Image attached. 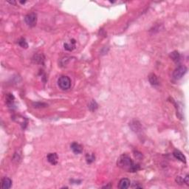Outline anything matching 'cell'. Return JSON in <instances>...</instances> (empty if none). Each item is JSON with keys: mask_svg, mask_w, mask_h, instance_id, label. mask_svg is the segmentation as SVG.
<instances>
[{"mask_svg": "<svg viewBox=\"0 0 189 189\" xmlns=\"http://www.w3.org/2000/svg\"><path fill=\"white\" fill-rule=\"evenodd\" d=\"M117 164L118 167L129 172H136L140 169L139 165L134 164L130 157L126 154H123L119 157Z\"/></svg>", "mask_w": 189, "mask_h": 189, "instance_id": "obj_1", "label": "cell"}, {"mask_svg": "<svg viewBox=\"0 0 189 189\" xmlns=\"http://www.w3.org/2000/svg\"><path fill=\"white\" fill-rule=\"evenodd\" d=\"M71 79L68 76L62 75L58 80V85L62 90H68L71 87Z\"/></svg>", "mask_w": 189, "mask_h": 189, "instance_id": "obj_2", "label": "cell"}, {"mask_svg": "<svg viewBox=\"0 0 189 189\" xmlns=\"http://www.w3.org/2000/svg\"><path fill=\"white\" fill-rule=\"evenodd\" d=\"M25 21L29 27H33L36 26L37 23V15L35 13H28L27 15L25 16Z\"/></svg>", "mask_w": 189, "mask_h": 189, "instance_id": "obj_3", "label": "cell"}, {"mask_svg": "<svg viewBox=\"0 0 189 189\" xmlns=\"http://www.w3.org/2000/svg\"><path fill=\"white\" fill-rule=\"evenodd\" d=\"M187 67L186 66H179L173 73V78L175 80L180 79L187 73Z\"/></svg>", "mask_w": 189, "mask_h": 189, "instance_id": "obj_4", "label": "cell"}, {"mask_svg": "<svg viewBox=\"0 0 189 189\" xmlns=\"http://www.w3.org/2000/svg\"><path fill=\"white\" fill-rule=\"evenodd\" d=\"M70 148H71L73 153H75V154H81L82 151H83V146L81 144H79V143H76V142H74V143H72Z\"/></svg>", "mask_w": 189, "mask_h": 189, "instance_id": "obj_5", "label": "cell"}, {"mask_svg": "<svg viewBox=\"0 0 189 189\" xmlns=\"http://www.w3.org/2000/svg\"><path fill=\"white\" fill-rule=\"evenodd\" d=\"M47 161L50 164L55 166L58 163V157L56 153H50V154H47Z\"/></svg>", "mask_w": 189, "mask_h": 189, "instance_id": "obj_6", "label": "cell"}, {"mask_svg": "<svg viewBox=\"0 0 189 189\" xmlns=\"http://www.w3.org/2000/svg\"><path fill=\"white\" fill-rule=\"evenodd\" d=\"M130 180L127 178H123L120 180L118 187L121 189H126L130 186Z\"/></svg>", "mask_w": 189, "mask_h": 189, "instance_id": "obj_7", "label": "cell"}, {"mask_svg": "<svg viewBox=\"0 0 189 189\" xmlns=\"http://www.w3.org/2000/svg\"><path fill=\"white\" fill-rule=\"evenodd\" d=\"M173 155L174 156V158H177V160H179V161L183 162V163H186V158L185 157L184 154L181 152L179 150H174V152H173Z\"/></svg>", "mask_w": 189, "mask_h": 189, "instance_id": "obj_8", "label": "cell"}, {"mask_svg": "<svg viewBox=\"0 0 189 189\" xmlns=\"http://www.w3.org/2000/svg\"><path fill=\"white\" fill-rule=\"evenodd\" d=\"M149 81L152 86H156L159 85V80H158V76L154 73H151L149 75Z\"/></svg>", "mask_w": 189, "mask_h": 189, "instance_id": "obj_9", "label": "cell"}, {"mask_svg": "<svg viewBox=\"0 0 189 189\" xmlns=\"http://www.w3.org/2000/svg\"><path fill=\"white\" fill-rule=\"evenodd\" d=\"M12 186V180L8 177H5L2 179V188L3 189H9Z\"/></svg>", "mask_w": 189, "mask_h": 189, "instance_id": "obj_10", "label": "cell"}, {"mask_svg": "<svg viewBox=\"0 0 189 189\" xmlns=\"http://www.w3.org/2000/svg\"><path fill=\"white\" fill-rule=\"evenodd\" d=\"M85 158H86V163L88 164H91L95 160V156H94V154L93 153H87L86 154V156H85Z\"/></svg>", "mask_w": 189, "mask_h": 189, "instance_id": "obj_11", "label": "cell"}, {"mask_svg": "<svg viewBox=\"0 0 189 189\" xmlns=\"http://www.w3.org/2000/svg\"><path fill=\"white\" fill-rule=\"evenodd\" d=\"M73 42H71L70 41V43H65L64 45V49L66 50H68V51H72V50H73V49L75 48V40L73 39L72 40Z\"/></svg>", "mask_w": 189, "mask_h": 189, "instance_id": "obj_12", "label": "cell"}, {"mask_svg": "<svg viewBox=\"0 0 189 189\" xmlns=\"http://www.w3.org/2000/svg\"><path fill=\"white\" fill-rule=\"evenodd\" d=\"M170 57L171 58V59L175 62H179V59H180V55H179V53H178L177 51H174L171 53V55H170Z\"/></svg>", "mask_w": 189, "mask_h": 189, "instance_id": "obj_13", "label": "cell"}, {"mask_svg": "<svg viewBox=\"0 0 189 189\" xmlns=\"http://www.w3.org/2000/svg\"><path fill=\"white\" fill-rule=\"evenodd\" d=\"M98 104H97V103L95 102L94 101H92L90 103V104H89V109H90V111L93 112V111H95V110L98 109Z\"/></svg>", "mask_w": 189, "mask_h": 189, "instance_id": "obj_14", "label": "cell"}, {"mask_svg": "<svg viewBox=\"0 0 189 189\" xmlns=\"http://www.w3.org/2000/svg\"><path fill=\"white\" fill-rule=\"evenodd\" d=\"M18 45L22 47H23V48H27V47H28V45L27 43L26 40L24 38H20L19 41H18Z\"/></svg>", "mask_w": 189, "mask_h": 189, "instance_id": "obj_15", "label": "cell"}, {"mask_svg": "<svg viewBox=\"0 0 189 189\" xmlns=\"http://www.w3.org/2000/svg\"><path fill=\"white\" fill-rule=\"evenodd\" d=\"M176 182L178 183V184L182 185L183 183H184V179L181 177H177L176 178Z\"/></svg>", "mask_w": 189, "mask_h": 189, "instance_id": "obj_16", "label": "cell"}, {"mask_svg": "<svg viewBox=\"0 0 189 189\" xmlns=\"http://www.w3.org/2000/svg\"><path fill=\"white\" fill-rule=\"evenodd\" d=\"M184 183H186L188 186H189V175L188 174H187V175L186 176V177H185Z\"/></svg>", "mask_w": 189, "mask_h": 189, "instance_id": "obj_17", "label": "cell"}, {"mask_svg": "<svg viewBox=\"0 0 189 189\" xmlns=\"http://www.w3.org/2000/svg\"><path fill=\"white\" fill-rule=\"evenodd\" d=\"M20 3H22V4H25V2H26V1H24V2H19Z\"/></svg>", "mask_w": 189, "mask_h": 189, "instance_id": "obj_18", "label": "cell"}]
</instances>
